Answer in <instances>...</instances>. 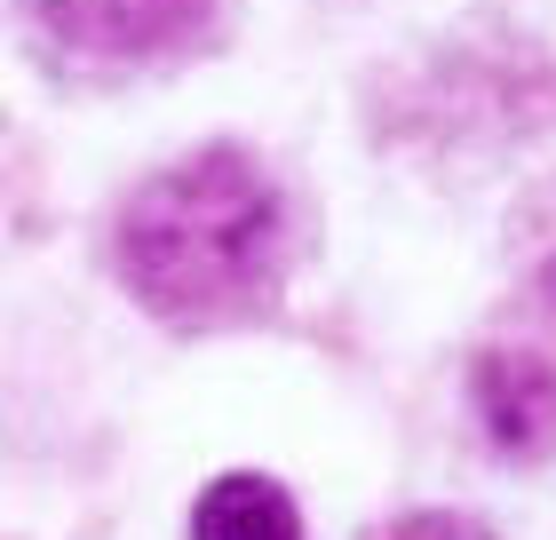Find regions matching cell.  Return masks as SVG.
Segmentation results:
<instances>
[{"mask_svg":"<svg viewBox=\"0 0 556 540\" xmlns=\"http://www.w3.org/2000/svg\"><path fill=\"white\" fill-rule=\"evenodd\" d=\"M374 540H493L477 517H453V508H429V517H397L390 532H374Z\"/></svg>","mask_w":556,"mask_h":540,"instance_id":"5","label":"cell"},{"mask_svg":"<svg viewBox=\"0 0 556 540\" xmlns=\"http://www.w3.org/2000/svg\"><path fill=\"white\" fill-rule=\"evenodd\" d=\"M469 405L493 453L548 461L556 453V357L541 350H485L469 366Z\"/></svg>","mask_w":556,"mask_h":540,"instance_id":"3","label":"cell"},{"mask_svg":"<svg viewBox=\"0 0 556 540\" xmlns=\"http://www.w3.org/2000/svg\"><path fill=\"white\" fill-rule=\"evenodd\" d=\"M191 540H302V517H294L287 485L239 469V477H215L207 493H199Z\"/></svg>","mask_w":556,"mask_h":540,"instance_id":"4","label":"cell"},{"mask_svg":"<svg viewBox=\"0 0 556 540\" xmlns=\"http://www.w3.org/2000/svg\"><path fill=\"white\" fill-rule=\"evenodd\" d=\"M548 294H556V254H548Z\"/></svg>","mask_w":556,"mask_h":540,"instance_id":"6","label":"cell"},{"mask_svg":"<svg viewBox=\"0 0 556 540\" xmlns=\"http://www.w3.org/2000/svg\"><path fill=\"white\" fill-rule=\"evenodd\" d=\"M33 24L72 56L96 64H136V56H167L184 48L199 24L215 16V0H24Z\"/></svg>","mask_w":556,"mask_h":540,"instance_id":"2","label":"cell"},{"mask_svg":"<svg viewBox=\"0 0 556 540\" xmlns=\"http://www.w3.org/2000/svg\"><path fill=\"white\" fill-rule=\"evenodd\" d=\"M278 263V191L247 151H199V160L151 175L119 215V278L160 318H223L263 294Z\"/></svg>","mask_w":556,"mask_h":540,"instance_id":"1","label":"cell"}]
</instances>
